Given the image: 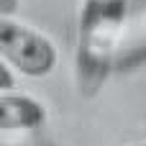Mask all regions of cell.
<instances>
[{"mask_svg":"<svg viewBox=\"0 0 146 146\" xmlns=\"http://www.w3.org/2000/svg\"><path fill=\"white\" fill-rule=\"evenodd\" d=\"M128 0H80L74 38V85L82 98H95L118 69Z\"/></svg>","mask_w":146,"mask_h":146,"instance_id":"obj_1","label":"cell"},{"mask_svg":"<svg viewBox=\"0 0 146 146\" xmlns=\"http://www.w3.org/2000/svg\"><path fill=\"white\" fill-rule=\"evenodd\" d=\"M21 0H0V15H15Z\"/></svg>","mask_w":146,"mask_h":146,"instance_id":"obj_5","label":"cell"},{"mask_svg":"<svg viewBox=\"0 0 146 146\" xmlns=\"http://www.w3.org/2000/svg\"><path fill=\"white\" fill-rule=\"evenodd\" d=\"M0 90H13V72L3 59H0Z\"/></svg>","mask_w":146,"mask_h":146,"instance_id":"obj_4","label":"cell"},{"mask_svg":"<svg viewBox=\"0 0 146 146\" xmlns=\"http://www.w3.org/2000/svg\"><path fill=\"white\" fill-rule=\"evenodd\" d=\"M136 146H146V144H136Z\"/></svg>","mask_w":146,"mask_h":146,"instance_id":"obj_6","label":"cell"},{"mask_svg":"<svg viewBox=\"0 0 146 146\" xmlns=\"http://www.w3.org/2000/svg\"><path fill=\"white\" fill-rule=\"evenodd\" d=\"M0 59L28 80H44L59 67V49L38 28L0 15Z\"/></svg>","mask_w":146,"mask_h":146,"instance_id":"obj_2","label":"cell"},{"mask_svg":"<svg viewBox=\"0 0 146 146\" xmlns=\"http://www.w3.org/2000/svg\"><path fill=\"white\" fill-rule=\"evenodd\" d=\"M46 123V108L31 95L0 90V133H33Z\"/></svg>","mask_w":146,"mask_h":146,"instance_id":"obj_3","label":"cell"}]
</instances>
